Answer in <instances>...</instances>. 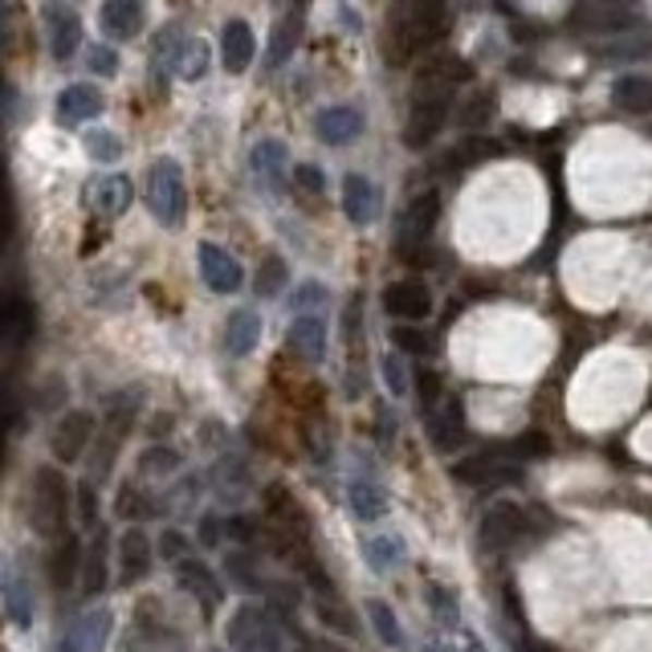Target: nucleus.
Here are the masks:
<instances>
[{
  "label": "nucleus",
  "instance_id": "37",
  "mask_svg": "<svg viewBox=\"0 0 652 652\" xmlns=\"http://www.w3.org/2000/svg\"><path fill=\"white\" fill-rule=\"evenodd\" d=\"M114 510H119V518H123V522H143L147 514L156 510V502L147 497V490H140V485L126 482L123 490H119V502H114Z\"/></svg>",
  "mask_w": 652,
  "mask_h": 652
},
{
  "label": "nucleus",
  "instance_id": "9",
  "mask_svg": "<svg viewBox=\"0 0 652 652\" xmlns=\"http://www.w3.org/2000/svg\"><path fill=\"white\" fill-rule=\"evenodd\" d=\"M90 436H94V416H90V412H65V416L53 424L49 449H53V457H58V461L74 466L82 452H86V445H90Z\"/></svg>",
  "mask_w": 652,
  "mask_h": 652
},
{
  "label": "nucleus",
  "instance_id": "60",
  "mask_svg": "<svg viewBox=\"0 0 652 652\" xmlns=\"http://www.w3.org/2000/svg\"><path fill=\"white\" fill-rule=\"evenodd\" d=\"M469 652H485V649H482V640H478V637H469Z\"/></svg>",
  "mask_w": 652,
  "mask_h": 652
},
{
  "label": "nucleus",
  "instance_id": "36",
  "mask_svg": "<svg viewBox=\"0 0 652 652\" xmlns=\"http://www.w3.org/2000/svg\"><path fill=\"white\" fill-rule=\"evenodd\" d=\"M286 281H290V269H286V262H281L278 253H269V257L257 265V281H253V290H257L262 298H278Z\"/></svg>",
  "mask_w": 652,
  "mask_h": 652
},
{
  "label": "nucleus",
  "instance_id": "49",
  "mask_svg": "<svg viewBox=\"0 0 652 652\" xmlns=\"http://www.w3.org/2000/svg\"><path fill=\"white\" fill-rule=\"evenodd\" d=\"M225 539H229V543L249 546L253 539H257V527H253V518H245V514H233V518L225 522Z\"/></svg>",
  "mask_w": 652,
  "mask_h": 652
},
{
  "label": "nucleus",
  "instance_id": "61",
  "mask_svg": "<svg viewBox=\"0 0 652 652\" xmlns=\"http://www.w3.org/2000/svg\"><path fill=\"white\" fill-rule=\"evenodd\" d=\"M424 652H452V649H445V644H424Z\"/></svg>",
  "mask_w": 652,
  "mask_h": 652
},
{
  "label": "nucleus",
  "instance_id": "53",
  "mask_svg": "<svg viewBox=\"0 0 652 652\" xmlns=\"http://www.w3.org/2000/svg\"><path fill=\"white\" fill-rule=\"evenodd\" d=\"M90 70L94 74H102V79H110L114 70H119V58H114V49H107V46H98L90 53Z\"/></svg>",
  "mask_w": 652,
  "mask_h": 652
},
{
  "label": "nucleus",
  "instance_id": "10",
  "mask_svg": "<svg viewBox=\"0 0 652 652\" xmlns=\"http://www.w3.org/2000/svg\"><path fill=\"white\" fill-rule=\"evenodd\" d=\"M156 567V551H152V539L143 534L140 527L123 530L119 534V583L131 588V583H143Z\"/></svg>",
  "mask_w": 652,
  "mask_h": 652
},
{
  "label": "nucleus",
  "instance_id": "15",
  "mask_svg": "<svg viewBox=\"0 0 652 652\" xmlns=\"http://www.w3.org/2000/svg\"><path fill=\"white\" fill-rule=\"evenodd\" d=\"M384 306H388V314L405 318V323H420V318L433 314V294H428L424 281H396L384 294Z\"/></svg>",
  "mask_w": 652,
  "mask_h": 652
},
{
  "label": "nucleus",
  "instance_id": "26",
  "mask_svg": "<svg viewBox=\"0 0 652 652\" xmlns=\"http://www.w3.org/2000/svg\"><path fill=\"white\" fill-rule=\"evenodd\" d=\"M58 114H62V123L94 119V114H102V94L94 90V86H65L58 94Z\"/></svg>",
  "mask_w": 652,
  "mask_h": 652
},
{
  "label": "nucleus",
  "instance_id": "40",
  "mask_svg": "<svg viewBox=\"0 0 652 652\" xmlns=\"http://www.w3.org/2000/svg\"><path fill=\"white\" fill-rule=\"evenodd\" d=\"M86 152L94 159H102V164H114V159L123 156V140L114 131H86Z\"/></svg>",
  "mask_w": 652,
  "mask_h": 652
},
{
  "label": "nucleus",
  "instance_id": "56",
  "mask_svg": "<svg viewBox=\"0 0 652 652\" xmlns=\"http://www.w3.org/2000/svg\"><path fill=\"white\" fill-rule=\"evenodd\" d=\"M375 436H379V445H391V440H396V416H391L388 408L375 412Z\"/></svg>",
  "mask_w": 652,
  "mask_h": 652
},
{
  "label": "nucleus",
  "instance_id": "24",
  "mask_svg": "<svg viewBox=\"0 0 652 652\" xmlns=\"http://www.w3.org/2000/svg\"><path fill=\"white\" fill-rule=\"evenodd\" d=\"M302 25H306V9H302V4H294V9L281 13L278 29H274V37H269V65H281L290 53H294V46L302 41Z\"/></svg>",
  "mask_w": 652,
  "mask_h": 652
},
{
  "label": "nucleus",
  "instance_id": "30",
  "mask_svg": "<svg viewBox=\"0 0 652 652\" xmlns=\"http://www.w3.org/2000/svg\"><path fill=\"white\" fill-rule=\"evenodd\" d=\"M363 555H367V567L375 575H391L405 567V543L396 539V534H375L363 543Z\"/></svg>",
  "mask_w": 652,
  "mask_h": 652
},
{
  "label": "nucleus",
  "instance_id": "55",
  "mask_svg": "<svg viewBox=\"0 0 652 652\" xmlns=\"http://www.w3.org/2000/svg\"><path fill=\"white\" fill-rule=\"evenodd\" d=\"M436 400H440V375H436V372H420V405L436 408Z\"/></svg>",
  "mask_w": 652,
  "mask_h": 652
},
{
  "label": "nucleus",
  "instance_id": "28",
  "mask_svg": "<svg viewBox=\"0 0 652 652\" xmlns=\"http://www.w3.org/2000/svg\"><path fill=\"white\" fill-rule=\"evenodd\" d=\"M347 497H351V510H355L359 522H375V518H384V510H388V497H384L379 482H372V478H355V482L347 485Z\"/></svg>",
  "mask_w": 652,
  "mask_h": 652
},
{
  "label": "nucleus",
  "instance_id": "38",
  "mask_svg": "<svg viewBox=\"0 0 652 652\" xmlns=\"http://www.w3.org/2000/svg\"><path fill=\"white\" fill-rule=\"evenodd\" d=\"M424 595H428V607H433V616H436L440 624H449V628H452V624L461 620V607H457V595H452V591L445 588V583H436V579H433V583H424Z\"/></svg>",
  "mask_w": 652,
  "mask_h": 652
},
{
  "label": "nucleus",
  "instance_id": "31",
  "mask_svg": "<svg viewBox=\"0 0 652 652\" xmlns=\"http://www.w3.org/2000/svg\"><path fill=\"white\" fill-rule=\"evenodd\" d=\"M612 98H616V107H620V110H632V114H652V79H640V74H632V79H620V82H616V90H612Z\"/></svg>",
  "mask_w": 652,
  "mask_h": 652
},
{
  "label": "nucleus",
  "instance_id": "33",
  "mask_svg": "<svg viewBox=\"0 0 652 652\" xmlns=\"http://www.w3.org/2000/svg\"><path fill=\"white\" fill-rule=\"evenodd\" d=\"M497 147L490 140H461L457 147H449L445 152V159H440V168L445 171H466L469 164H482L485 156H494Z\"/></svg>",
  "mask_w": 652,
  "mask_h": 652
},
{
  "label": "nucleus",
  "instance_id": "44",
  "mask_svg": "<svg viewBox=\"0 0 652 652\" xmlns=\"http://www.w3.org/2000/svg\"><path fill=\"white\" fill-rule=\"evenodd\" d=\"M159 555H164V559H171V563L188 559V555H192V543H188L184 530H176V527L164 530V534H159Z\"/></svg>",
  "mask_w": 652,
  "mask_h": 652
},
{
  "label": "nucleus",
  "instance_id": "45",
  "mask_svg": "<svg viewBox=\"0 0 652 652\" xmlns=\"http://www.w3.org/2000/svg\"><path fill=\"white\" fill-rule=\"evenodd\" d=\"M79 522L86 530H102L98 527V490L90 482L79 485Z\"/></svg>",
  "mask_w": 652,
  "mask_h": 652
},
{
  "label": "nucleus",
  "instance_id": "7",
  "mask_svg": "<svg viewBox=\"0 0 652 652\" xmlns=\"http://www.w3.org/2000/svg\"><path fill=\"white\" fill-rule=\"evenodd\" d=\"M452 478L466 485H510L522 478V469L514 466V457L506 449L497 452H478V457H466L452 466Z\"/></svg>",
  "mask_w": 652,
  "mask_h": 652
},
{
  "label": "nucleus",
  "instance_id": "16",
  "mask_svg": "<svg viewBox=\"0 0 652 652\" xmlns=\"http://www.w3.org/2000/svg\"><path fill=\"white\" fill-rule=\"evenodd\" d=\"M82 543L74 534H62V539H53V555H49V583L58 591L74 588V579H82Z\"/></svg>",
  "mask_w": 652,
  "mask_h": 652
},
{
  "label": "nucleus",
  "instance_id": "43",
  "mask_svg": "<svg viewBox=\"0 0 652 652\" xmlns=\"http://www.w3.org/2000/svg\"><path fill=\"white\" fill-rule=\"evenodd\" d=\"M225 567H229V579H233V583H241L245 591L262 588V579H257V571H253V555H245V551L229 555V559H225Z\"/></svg>",
  "mask_w": 652,
  "mask_h": 652
},
{
  "label": "nucleus",
  "instance_id": "6",
  "mask_svg": "<svg viewBox=\"0 0 652 652\" xmlns=\"http://www.w3.org/2000/svg\"><path fill=\"white\" fill-rule=\"evenodd\" d=\"M114 628V612L110 607H90L62 628L58 637V652H102Z\"/></svg>",
  "mask_w": 652,
  "mask_h": 652
},
{
  "label": "nucleus",
  "instance_id": "48",
  "mask_svg": "<svg viewBox=\"0 0 652 652\" xmlns=\"http://www.w3.org/2000/svg\"><path fill=\"white\" fill-rule=\"evenodd\" d=\"M204 70H208V46H204V41H188L180 74H184V79H201Z\"/></svg>",
  "mask_w": 652,
  "mask_h": 652
},
{
  "label": "nucleus",
  "instance_id": "42",
  "mask_svg": "<svg viewBox=\"0 0 652 652\" xmlns=\"http://www.w3.org/2000/svg\"><path fill=\"white\" fill-rule=\"evenodd\" d=\"M490 114H494V94L490 90H478L473 98H469L466 107H461V123L469 126V131H478L482 123H490Z\"/></svg>",
  "mask_w": 652,
  "mask_h": 652
},
{
  "label": "nucleus",
  "instance_id": "54",
  "mask_svg": "<svg viewBox=\"0 0 652 652\" xmlns=\"http://www.w3.org/2000/svg\"><path fill=\"white\" fill-rule=\"evenodd\" d=\"M220 539H225V522L220 518H213V514H204L201 518V546H220Z\"/></svg>",
  "mask_w": 652,
  "mask_h": 652
},
{
  "label": "nucleus",
  "instance_id": "58",
  "mask_svg": "<svg viewBox=\"0 0 652 652\" xmlns=\"http://www.w3.org/2000/svg\"><path fill=\"white\" fill-rule=\"evenodd\" d=\"M323 290H318V286H306V290H298V298H294V302H298V306H311V302H323Z\"/></svg>",
  "mask_w": 652,
  "mask_h": 652
},
{
  "label": "nucleus",
  "instance_id": "19",
  "mask_svg": "<svg viewBox=\"0 0 652 652\" xmlns=\"http://www.w3.org/2000/svg\"><path fill=\"white\" fill-rule=\"evenodd\" d=\"M4 612L16 628H29L33 616H37V600H33L29 579L16 571V567H4Z\"/></svg>",
  "mask_w": 652,
  "mask_h": 652
},
{
  "label": "nucleus",
  "instance_id": "50",
  "mask_svg": "<svg viewBox=\"0 0 652 652\" xmlns=\"http://www.w3.org/2000/svg\"><path fill=\"white\" fill-rule=\"evenodd\" d=\"M265 595H269V604L278 607L281 616H290V612L298 607V600H302V595H298V588H290V583H269V588H265Z\"/></svg>",
  "mask_w": 652,
  "mask_h": 652
},
{
  "label": "nucleus",
  "instance_id": "51",
  "mask_svg": "<svg viewBox=\"0 0 652 652\" xmlns=\"http://www.w3.org/2000/svg\"><path fill=\"white\" fill-rule=\"evenodd\" d=\"M294 188L298 192H306V196H318V192H323V171L314 168V164H298Z\"/></svg>",
  "mask_w": 652,
  "mask_h": 652
},
{
  "label": "nucleus",
  "instance_id": "17",
  "mask_svg": "<svg viewBox=\"0 0 652 652\" xmlns=\"http://www.w3.org/2000/svg\"><path fill=\"white\" fill-rule=\"evenodd\" d=\"M253 53H257L253 29H249L245 21H229L225 33H220V62H225V70H229V74H245Z\"/></svg>",
  "mask_w": 652,
  "mask_h": 652
},
{
  "label": "nucleus",
  "instance_id": "29",
  "mask_svg": "<svg viewBox=\"0 0 652 652\" xmlns=\"http://www.w3.org/2000/svg\"><path fill=\"white\" fill-rule=\"evenodd\" d=\"M82 595L86 600H94V595H102L107 591V539H102V530H98V539H94L90 546H86V563H82Z\"/></svg>",
  "mask_w": 652,
  "mask_h": 652
},
{
  "label": "nucleus",
  "instance_id": "59",
  "mask_svg": "<svg viewBox=\"0 0 652 652\" xmlns=\"http://www.w3.org/2000/svg\"><path fill=\"white\" fill-rule=\"evenodd\" d=\"M298 652H342L339 644H326V640H302Z\"/></svg>",
  "mask_w": 652,
  "mask_h": 652
},
{
  "label": "nucleus",
  "instance_id": "52",
  "mask_svg": "<svg viewBox=\"0 0 652 652\" xmlns=\"http://www.w3.org/2000/svg\"><path fill=\"white\" fill-rule=\"evenodd\" d=\"M384 384L391 388V396H405L408 391V379H405V367H400V359H384Z\"/></svg>",
  "mask_w": 652,
  "mask_h": 652
},
{
  "label": "nucleus",
  "instance_id": "46",
  "mask_svg": "<svg viewBox=\"0 0 652 652\" xmlns=\"http://www.w3.org/2000/svg\"><path fill=\"white\" fill-rule=\"evenodd\" d=\"M391 342H396L400 351H412V355H424V351H428V335L416 330V326H391Z\"/></svg>",
  "mask_w": 652,
  "mask_h": 652
},
{
  "label": "nucleus",
  "instance_id": "23",
  "mask_svg": "<svg viewBox=\"0 0 652 652\" xmlns=\"http://www.w3.org/2000/svg\"><path fill=\"white\" fill-rule=\"evenodd\" d=\"M290 347H294L302 359L318 363V359L326 355V323L323 318H318V314H298L294 326H290Z\"/></svg>",
  "mask_w": 652,
  "mask_h": 652
},
{
  "label": "nucleus",
  "instance_id": "18",
  "mask_svg": "<svg viewBox=\"0 0 652 652\" xmlns=\"http://www.w3.org/2000/svg\"><path fill=\"white\" fill-rule=\"evenodd\" d=\"M86 201L98 217H123L131 208V180L126 176H107V180H94Z\"/></svg>",
  "mask_w": 652,
  "mask_h": 652
},
{
  "label": "nucleus",
  "instance_id": "11",
  "mask_svg": "<svg viewBox=\"0 0 652 652\" xmlns=\"http://www.w3.org/2000/svg\"><path fill=\"white\" fill-rule=\"evenodd\" d=\"M176 579H180V588L196 600V604L213 616L220 607V600H225V588H220V579L213 575V567L201 559H180L176 563Z\"/></svg>",
  "mask_w": 652,
  "mask_h": 652
},
{
  "label": "nucleus",
  "instance_id": "13",
  "mask_svg": "<svg viewBox=\"0 0 652 652\" xmlns=\"http://www.w3.org/2000/svg\"><path fill=\"white\" fill-rule=\"evenodd\" d=\"M201 274L208 281V290H217V294H237L241 281H245L241 262L229 257L220 245H201Z\"/></svg>",
  "mask_w": 652,
  "mask_h": 652
},
{
  "label": "nucleus",
  "instance_id": "5",
  "mask_svg": "<svg viewBox=\"0 0 652 652\" xmlns=\"http://www.w3.org/2000/svg\"><path fill=\"white\" fill-rule=\"evenodd\" d=\"M449 110H452V94L412 90V110H408V126H405L408 147H424L428 140H436L440 126L449 123Z\"/></svg>",
  "mask_w": 652,
  "mask_h": 652
},
{
  "label": "nucleus",
  "instance_id": "35",
  "mask_svg": "<svg viewBox=\"0 0 652 652\" xmlns=\"http://www.w3.org/2000/svg\"><path fill=\"white\" fill-rule=\"evenodd\" d=\"M253 171L265 176L269 184H278L281 171H286V147H281L278 140H262L253 147Z\"/></svg>",
  "mask_w": 652,
  "mask_h": 652
},
{
  "label": "nucleus",
  "instance_id": "39",
  "mask_svg": "<svg viewBox=\"0 0 652 652\" xmlns=\"http://www.w3.org/2000/svg\"><path fill=\"white\" fill-rule=\"evenodd\" d=\"M33 335V311L25 306V302H9V311H4V339H9V347H21V342Z\"/></svg>",
  "mask_w": 652,
  "mask_h": 652
},
{
  "label": "nucleus",
  "instance_id": "20",
  "mask_svg": "<svg viewBox=\"0 0 652 652\" xmlns=\"http://www.w3.org/2000/svg\"><path fill=\"white\" fill-rule=\"evenodd\" d=\"M428 433H433V445L436 449H457L461 440H466V412H461V400H445V405L436 408L433 416H428Z\"/></svg>",
  "mask_w": 652,
  "mask_h": 652
},
{
  "label": "nucleus",
  "instance_id": "34",
  "mask_svg": "<svg viewBox=\"0 0 652 652\" xmlns=\"http://www.w3.org/2000/svg\"><path fill=\"white\" fill-rule=\"evenodd\" d=\"M314 607H318V620H323L326 628H335V632H342V637H355V632H359V624H355V616H351V607L342 604L335 591H326V595Z\"/></svg>",
  "mask_w": 652,
  "mask_h": 652
},
{
  "label": "nucleus",
  "instance_id": "1",
  "mask_svg": "<svg viewBox=\"0 0 652 652\" xmlns=\"http://www.w3.org/2000/svg\"><path fill=\"white\" fill-rule=\"evenodd\" d=\"M65 514H70V485L53 466L33 473V530L41 539H62Z\"/></svg>",
  "mask_w": 652,
  "mask_h": 652
},
{
  "label": "nucleus",
  "instance_id": "3",
  "mask_svg": "<svg viewBox=\"0 0 652 652\" xmlns=\"http://www.w3.org/2000/svg\"><path fill=\"white\" fill-rule=\"evenodd\" d=\"M225 640L229 649L237 652H278L281 649V632L278 624L269 620V612L257 604H241L225 624Z\"/></svg>",
  "mask_w": 652,
  "mask_h": 652
},
{
  "label": "nucleus",
  "instance_id": "14",
  "mask_svg": "<svg viewBox=\"0 0 652 652\" xmlns=\"http://www.w3.org/2000/svg\"><path fill=\"white\" fill-rule=\"evenodd\" d=\"M482 534L490 546H514L527 534V510L514 506V502H497V506H490V514H485Z\"/></svg>",
  "mask_w": 652,
  "mask_h": 652
},
{
  "label": "nucleus",
  "instance_id": "41",
  "mask_svg": "<svg viewBox=\"0 0 652 652\" xmlns=\"http://www.w3.org/2000/svg\"><path fill=\"white\" fill-rule=\"evenodd\" d=\"M506 452H510L514 461H539V457H546V452H551V440H546L543 433H522L518 440H510V445H506Z\"/></svg>",
  "mask_w": 652,
  "mask_h": 652
},
{
  "label": "nucleus",
  "instance_id": "21",
  "mask_svg": "<svg viewBox=\"0 0 652 652\" xmlns=\"http://www.w3.org/2000/svg\"><path fill=\"white\" fill-rule=\"evenodd\" d=\"M102 29L114 41H131L143 29V0H102Z\"/></svg>",
  "mask_w": 652,
  "mask_h": 652
},
{
  "label": "nucleus",
  "instance_id": "47",
  "mask_svg": "<svg viewBox=\"0 0 652 652\" xmlns=\"http://www.w3.org/2000/svg\"><path fill=\"white\" fill-rule=\"evenodd\" d=\"M140 469H143V473H176V469H180V452H171V449H147V452H143Z\"/></svg>",
  "mask_w": 652,
  "mask_h": 652
},
{
  "label": "nucleus",
  "instance_id": "27",
  "mask_svg": "<svg viewBox=\"0 0 652 652\" xmlns=\"http://www.w3.org/2000/svg\"><path fill=\"white\" fill-rule=\"evenodd\" d=\"M262 342V314L253 311H237L225 326V347H229V355H249L253 347Z\"/></svg>",
  "mask_w": 652,
  "mask_h": 652
},
{
  "label": "nucleus",
  "instance_id": "32",
  "mask_svg": "<svg viewBox=\"0 0 652 652\" xmlns=\"http://www.w3.org/2000/svg\"><path fill=\"white\" fill-rule=\"evenodd\" d=\"M367 620H372L375 637L384 640L388 649H405V628H400V620H396V612H391V604H384V600H367Z\"/></svg>",
  "mask_w": 652,
  "mask_h": 652
},
{
  "label": "nucleus",
  "instance_id": "25",
  "mask_svg": "<svg viewBox=\"0 0 652 652\" xmlns=\"http://www.w3.org/2000/svg\"><path fill=\"white\" fill-rule=\"evenodd\" d=\"M363 131V114L351 107H330L318 114V140L335 143V147H342V143H351Z\"/></svg>",
  "mask_w": 652,
  "mask_h": 652
},
{
  "label": "nucleus",
  "instance_id": "4",
  "mask_svg": "<svg viewBox=\"0 0 652 652\" xmlns=\"http://www.w3.org/2000/svg\"><path fill=\"white\" fill-rule=\"evenodd\" d=\"M436 217H440V196L436 192H424V196H416V201L408 204V213L400 217V257L408 265L433 262L428 237L436 229Z\"/></svg>",
  "mask_w": 652,
  "mask_h": 652
},
{
  "label": "nucleus",
  "instance_id": "2",
  "mask_svg": "<svg viewBox=\"0 0 652 652\" xmlns=\"http://www.w3.org/2000/svg\"><path fill=\"white\" fill-rule=\"evenodd\" d=\"M147 204H152L159 225H168V229H180V225H184L188 192H184V171H180L176 159L164 156L147 168Z\"/></svg>",
  "mask_w": 652,
  "mask_h": 652
},
{
  "label": "nucleus",
  "instance_id": "12",
  "mask_svg": "<svg viewBox=\"0 0 652 652\" xmlns=\"http://www.w3.org/2000/svg\"><path fill=\"white\" fill-rule=\"evenodd\" d=\"M46 37H49V49H53V58H70L74 49L82 46V21L79 13L70 9V4H62V0H49L46 4Z\"/></svg>",
  "mask_w": 652,
  "mask_h": 652
},
{
  "label": "nucleus",
  "instance_id": "57",
  "mask_svg": "<svg viewBox=\"0 0 652 652\" xmlns=\"http://www.w3.org/2000/svg\"><path fill=\"white\" fill-rule=\"evenodd\" d=\"M359 318H363V302L351 298V302H347V318H342V335H347V342H355Z\"/></svg>",
  "mask_w": 652,
  "mask_h": 652
},
{
  "label": "nucleus",
  "instance_id": "22",
  "mask_svg": "<svg viewBox=\"0 0 652 652\" xmlns=\"http://www.w3.org/2000/svg\"><path fill=\"white\" fill-rule=\"evenodd\" d=\"M342 213L355 225H372L375 213H379V196H375L372 180H363V176H347L342 180Z\"/></svg>",
  "mask_w": 652,
  "mask_h": 652
},
{
  "label": "nucleus",
  "instance_id": "8",
  "mask_svg": "<svg viewBox=\"0 0 652 652\" xmlns=\"http://www.w3.org/2000/svg\"><path fill=\"white\" fill-rule=\"evenodd\" d=\"M396 21L416 37L420 46L436 41V37L449 33V0H400Z\"/></svg>",
  "mask_w": 652,
  "mask_h": 652
}]
</instances>
